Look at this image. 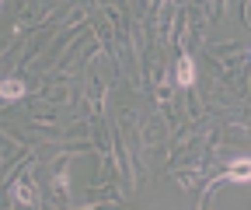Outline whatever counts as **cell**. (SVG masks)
I'll use <instances>...</instances> for the list:
<instances>
[{
  "instance_id": "obj_1",
  "label": "cell",
  "mask_w": 251,
  "mask_h": 210,
  "mask_svg": "<svg viewBox=\"0 0 251 210\" xmlns=\"http://www.w3.org/2000/svg\"><path fill=\"white\" fill-rule=\"evenodd\" d=\"M178 84L181 88H192L196 84V60L192 56H181L178 60Z\"/></svg>"
},
{
  "instance_id": "obj_2",
  "label": "cell",
  "mask_w": 251,
  "mask_h": 210,
  "mask_svg": "<svg viewBox=\"0 0 251 210\" xmlns=\"http://www.w3.org/2000/svg\"><path fill=\"white\" fill-rule=\"evenodd\" d=\"M0 95H4V98H21L25 95V84L21 81H0Z\"/></svg>"
},
{
  "instance_id": "obj_3",
  "label": "cell",
  "mask_w": 251,
  "mask_h": 210,
  "mask_svg": "<svg viewBox=\"0 0 251 210\" xmlns=\"http://www.w3.org/2000/svg\"><path fill=\"white\" fill-rule=\"evenodd\" d=\"M14 196H18L21 203H35V193H31V186H28V182H18V189H14Z\"/></svg>"
},
{
  "instance_id": "obj_4",
  "label": "cell",
  "mask_w": 251,
  "mask_h": 210,
  "mask_svg": "<svg viewBox=\"0 0 251 210\" xmlns=\"http://www.w3.org/2000/svg\"><path fill=\"white\" fill-rule=\"evenodd\" d=\"M0 4H4V0H0Z\"/></svg>"
}]
</instances>
